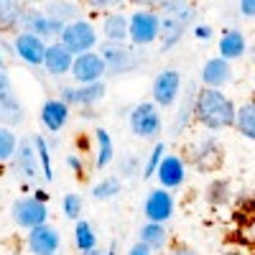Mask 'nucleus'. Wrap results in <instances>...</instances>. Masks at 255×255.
<instances>
[{"label":"nucleus","mask_w":255,"mask_h":255,"mask_svg":"<svg viewBox=\"0 0 255 255\" xmlns=\"http://www.w3.org/2000/svg\"><path fill=\"white\" fill-rule=\"evenodd\" d=\"M153 8L161 15L158 51L168 54L174 46H179L189 28L197 26V5L186 0H161V3H153Z\"/></svg>","instance_id":"f257e3e1"},{"label":"nucleus","mask_w":255,"mask_h":255,"mask_svg":"<svg viewBox=\"0 0 255 255\" xmlns=\"http://www.w3.org/2000/svg\"><path fill=\"white\" fill-rule=\"evenodd\" d=\"M235 118H238V105L222 90H204V87L199 90L194 105V123H199L215 135L220 130H227V128H235Z\"/></svg>","instance_id":"f03ea898"},{"label":"nucleus","mask_w":255,"mask_h":255,"mask_svg":"<svg viewBox=\"0 0 255 255\" xmlns=\"http://www.w3.org/2000/svg\"><path fill=\"white\" fill-rule=\"evenodd\" d=\"M100 56L108 64V74L110 77H123L130 74L138 67L145 64V54L143 49L133 46V44H110V41H102L100 44Z\"/></svg>","instance_id":"7ed1b4c3"},{"label":"nucleus","mask_w":255,"mask_h":255,"mask_svg":"<svg viewBox=\"0 0 255 255\" xmlns=\"http://www.w3.org/2000/svg\"><path fill=\"white\" fill-rule=\"evenodd\" d=\"M186 163L191 168H197L202 174H209V171H217L222 166V158H225V148L222 143L215 138V135H202L197 138L191 145H186V153H184Z\"/></svg>","instance_id":"20e7f679"},{"label":"nucleus","mask_w":255,"mask_h":255,"mask_svg":"<svg viewBox=\"0 0 255 255\" xmlns=\"http://www.w3.org/2000/svg\"><path fill=\"white\" fill-rule=\"evenodd\" d=\"M128 128L130 133L140 140H153L158 138V133L163 130V118H161V110L151 100L145 102H138V105H130L128 108Z\"/></svg>","instance_id":"39448f33"},{"label":"nucleus","mask_w":255,"mask_h":255,"mask_svg":"<svg viewBox=\"0 0 255 255\" xmlns=\"http://www.w3.org/2000/svg\"><path fill=\"white\" fill-rule=\"evenodd\" d=\"M148 8H138L130 13V44L138 46V49H145V46H153L158 36H161V15L158 10L153 8V3H143Z\"/></svg>","instance_id":"423d86ee"},{"label":"nucleus","mask_w":255,"mask_h":255,"mask_svg":"<svg viewBox=\"0 0 255 255\" xmlns=\"http://www.w3.org/2000/svg\"><path fill=\"white\" fill-rule=\"evenodd\" d=\"M184 92V79H181V72L168 67V69H161L153 82H151V102L156 108H174L176 100L181 97Z\"/></svg>","instance_id":"0eeeda50"},{"label":"nucleus","mask_w":255,"mask_h":255,"mask_svg":"<svg viewBox=\"0 0 255 255\" xmlns=\"http://www.w3.org/2000/svg\"><path fill=\"white\" fill-rule=\"evenodd\" d=\"M10 217L18 227H23V230H36L41 225H46L49 220V207L44 202H38L36 197H18L13 204H10Z\"/></svg>","instance_id":"6e6552de"},{"label":"nucleus","mask_w":255,"mask_h":255,"mask_svg":"<svg viewBox=\"0 0 255 255\" xmlns=\"http://www.w3.org/2000/svg\"><path fill=\"white\" fill-rule=\"evenodd\" d=\"M13 174L23 181H38V176H44L41 174L33 135H20L18 138V148H15V156H13Z\"/></svg>","instance_id":"1a4fd4ad"},{"label":"nucleus","mask_w":255,"mask_h":255,"mask_svg":"<svg viewBox=\"0 0 255 255\" xmlns=\"http://www.w3.org/2000/svg\"><path fill=\"white\" fill-rule=\"evenodd\" d=\"M108 95V84L105 82H95V84H64L59 87V100L69 108H82V110H90L92 105H97L100 100H105Z\"/></svg>","instance_id":"9d476101"},{"label":"nucleus","mask_w":255,"mask_h":255,"mask_svg":"<svg viewBox=\"0 0 255 255\" xmlns=\"http://www.w3.org/2000/svg\"><path fill=\"white\" fill-rule=\"evenodd\" d=\"M61 44L67 46L74 56H82V54H90L95 51L97 46V28L90 23V20H74L64 28V36H61Z\"/></svg>","instance_id":"9b49d317"},{"label":"nucleus","mask_w":255,"mask_h":255,"mask_svg":"<svg viewBox=\"0 0 255 255\" xmlns=\"http://www.w3.org/2000/svg\"><path fill=\"white\" fill-rule=\"evenodd\" d=\"M174 209H176V202H174V194L166 189H151L143 199V215H145V222H156V225H166L168 220L174 217Z\"/></svg>","instance_id":"f8f14e48"},{"label":"nucleus","mask_w":255,"mask_h":255,"mask_svg":"<svg viewBox=\"0 0 255 255\" xmlns=\"http://www.w3.org/2000/svg\"><path fill=\"white\" fill-rule=\"evenodd\" d=\"M72 77L77 84H95L102 82L108 77V64L100 56V51H90V54H82L74 56V67H72Z\"/></svg>","instance_id":"ddd939ff"},{"label":"nucleus","mask_w":255,"mask_h":255,"mask_svg":"<svg viewBox=\"0 0 255 255\" xmlns=\"http://www.w3.org/2000/svg\"><path fill=\"white\" fill-rule=\"evenodd\" d=\"M186 168H189V163H186L184 153H166V158L161 161L158 171H156L161 189H166V191L181 189L186 181Z\"/></svg>","instance_id":"4468645a"},{"label":"nucleus","mask_w":255,"mask_h":255,"mask_svg":"<svg viewBox=\"0 0 255 255\" xmlns=\"http://www.w3.org/2000/svg\"><path fill=\"white\" fill-rule=\"evenodd\" d=\"M26 248H28L31 255H59V250H61V235H59L56 227H51L46 222V225H41V227H36V230L28 232Z\"/></svg>","instance_id":"2eb2a0df"},{"label":"nucleus","mask_w":255,"mask_h":255,"mask_svg":"<svg viewBox=\"0 0 255 255\" xmlns=\"http://www.w3.org/2000/svg\"><path fill=\"white\" fill-rule=\"evenodd\" d=\"M197 95H199L197 82H189L186 87H184V92H181L179 113L174 115L171 128H168V135H171V138H179L181 133H186V130H189V125L194 123V105H197Z\"/></svg>","instance_id":"dca6fc26"},{"label":"nucleus","mask_w":255,"mask_h":255,"mask_svg":"<svg viewBox=\"0 0 255 255\" xmlns=\"http://www.w3.org/2000/svg\"><path fill=\"white\" fill-rule=\"evenodd\" d=\"M13 49H15V56H20L28 67H44V59H46V49L49 44L41 41L38 36H31V33H15L13 38Z\"/></svg>","instance_id":"f3484780"},{"label":"nucleus","mask_w":255,"mask_h":255,"mask_svg":"<svg viewBox=\"0 0 255 255\" xmlns=\"http://www.w3.org/2000/svg\"><path fill=\"white\" fill-rule=\"evenodd\" d=\"M199 79L204 84V90H222V87H227V84L232 82V67H230V61H225L220 56L207 59L204 67H202Z\"/></svg>","instance_id":"a211bd4d"},{"label":"nucleus","mask_w":255,"mask_h":255,"mask_svg":"<svg viewBox=\"0 0 255 255\" xmlns=\"http://www.w3.org/2000/svg\"><path fill=\"white\" fill-rule=\"evenodd\" d=\"M20 31L38 36L41 41H49L54 38V18H49L44 8H26L23 18H20Z\"/></svg>","instance_id":"6ab92c4d"},{"label":"nucleus","mask_w":255,"mask_h":255,"mask_svg":"<svg viewBox=\"0 0 255 255\" xmlns=\"http://www.w3.org/2000/svg\"><path fill=\"white\" fill-rule=\"evenodd\" d=\"M74 67V54L61 44V41H54L46 49V59H44V69L49 77H64V74H72Z\"/></svg>","instance_id":"aec40b11"},{"label":"nucleus","mask_w":255,"mask_h":255,"mask_svg":"<svg viewBox=\"0 0 255 255\" xmlns=\"http://www.w3.org/2000/svg\"><path fill=\"white\" fill-rule=\"evenodd\" d=\"M67 120H69V105H64L59 97H49L41 105V123L51 135H56L67 125Z\"/></svg>","instance_id":"412c9836"},{"label":"nucleus","mask_w":255,"mask_h":255,"mask_svg":"<svg viewBox=\"0 0 255 255\" xmlns=\"http://www.w3.org/2000/svg\"><path fill=\"white\" fill-rule=\"evenodd\" d=\"M248 54V38L240 28H225L222 36H220V59L225 61H235V59H243Z\"/></svg>","instance_id":"4be33fe9"},{"label":"nucleus","mask_w":255,"mask_h":255,"mask_svg":"<svg viewBox=\"0 0 255 255\" xmlns=\"http://www.w3.org/2000/svg\"><path fill=\"white\" fill-rule=\"evenodd\" d=\"M128 15H123L120 10H113L105 15L102 20V36L110 44H128L130 41V23H128Z\"/></svg>","instance_id":"5701e85b"},{"label":"nucleus","mask_w":255,"mask_h":255,"mask_svg":"<svg viewBox=\"0 0 255 255\" xmlns=\"http://www.w3.org/2000/svg\"><path fill=\"white\" fill-rule=\"evenodd\" d=\"M0 120L8 128H18L26 123V108L15 92H0Z\"/></svg>","instance_id":"b1692460"},{"label":"nucleus","mask_w":255,"mask_h":255,"mask_svg":"<svg viewBox=\"0 0 255 255\" xmlns=\"http://www.w3.org/2000/svg\"><path fill=\"white\" fill-rule=\"evenodd\" d=\"M138 243H143L148 250H163L168 245V230L166 225H156V222H145L138 232Z\"/></svg>","instance_id":"393cba45"},{"label":"nucleus","mask_w":255,"mask_h":255,"mask_svg":"<svg viewBox=\"0 0 255 255\" xmlns=\"http://www.w3.org/2000/svg\"><path fill=\"white\" fill-rule=\"evenodd\" d=\"M26 5L15 3V0H0V33H10L20 28V18H23Z\"/></svg>","instance_id":"a878e982"},{"label":"nucleus","mask_w":255,"mask_h":255,"mask_svg":"<svg viewBox=\"0 0 255 255\" xmlns=\"http://www.w3.org/2000/svg\"><path fill=\"white\" fill-rule=\"evenodd\" d=\"M95 143H97V153H95V168H108L115 158V143L113 135L105 128H95Z\"/></svg>","instance_id":"bb28decb"},{"label":"nucleus","mask_w":255,"mask_h":255,"mask_svg":"<svg viewBox=\"0 0 255 255\" xmlns=\"http://www.w3.org/2000/svg\"><path fill=\"white\" fill-rule=\"evenodd\" d=\"M235 130L255 143V97L245 100L238 108V118H235Z\"/></svg>","instance_id":"cd10ccee"},{"label":"nucleus","mask_w":255,"mask_h":255,"mask_svg":"<svg viewBox=\"0 0 255 255\" xmlns=\"http://www.w3.org/2000/svg\"><path fill=\"white\" fill-rule=\"evenodd\" d=\"M204 197L212 207H225L232 199V184L227 179H212L209 186L204 189Z\"/></svg>","instance_id":"c85d7f7f"},{"label":"nucleus","mask_w":255,"mask_h":255,"mask_svg":"<svg viewBox=\"0 0 255 255\" xmlns=\"http://www.w3.org/2000/svg\"><path fill=\"white\" fill-rule=\"evenodd\" d=\"M74 245H77V250H82V253L97 248V232H95L92 222L79 220V222L74 225Z\"/></svg>","instance_id":"c756f323"},{"label":"nucleus","mask_w":255,"mask_h":255,"mask_svg":"<svg viewBox=\"0 0 255 255\" xmlns=\"http://www.w3.org/2000/svg\"><path fill=\"white\" fill-rule=\"evenodd\" d=\"M46 13H49V18H54V20H61V23H74V20H79L77 15H79V5L77 3H67V0H59V3H46V8H44Z\"/></svg>","instance_id":"7c9ffc66"},{"label":"nucleus","mask_w":255,"mask_h":255,"mask_svg":"<svg viewBox=\"0 0 255 255\" xmlns=\"http://www.w3.org/2000/svg\"><path fill=\"white\" fill-rule=\"evenodd\" d=\"M120 191H123V179H118V176H105V179H100V181L92 186V197H95L97 202H108V199H115Z\"/></svg>","instance_id":"2f4dec72"},{"label":"nucleus","mask_w":255,"mask_h":255,"mask_svg":"<svg viewBox=\"0 0 255 255\" xmlns=\"http://www.w3.org/2000/svg\"><path fill=\"white\" fill-rule=\"evenodd\" d=\"M36 143V153H38V163H41V174H44V181H54V168H51V148L46 143V135L38 133L33 135Z\"/></svg>","instance_id":"473e14b6"},{"label":"nucleus","mask_w":255,"mask_h":255,"mask_svg":"<svg viewBox=\"0 0 255 255\" xmlns=\"http://www.w3.org/2000/svg\"><path fill=\"white\" fill-rule=\"evenodd\" d=\"M163 158H166V143L158 140V143L151 148V153H148V161H145V166H143V174H140V176H143L145 181H148V179H153Z\"/></svg>","instance_id":"72a5a7b5"},{"label":"nucleus","mask_w":255,"mask_h":255,"mask_svg":"<svg viewBox=\"0 0 255 255\" xmlns=\"http://www.w3.org/2000/svg\"><path fill=\"white\" fill-rule=\"evenodd\" d=\"M61 207H64V217L72 220V222H79L82 209H84V197L79 194V191H69V194L61 199Z\"/></svg>","instance_id":"f704fd0d"},{"label":"nucleus","mask_w":255,"mask_h":255,"mask_svg":"<svg viewBox=\"0 0 255 255\" xmlns=\"http://www.w3.org/2000/svg\"><path fill=\"white\" fill-rule=\"evenodd\" d=\"M15 148H18V138L10 128H0V163L13 161L15 156Z\"/></svg>","instance_id":"c9c22d12"},{"label":"nucleus","mask_w":255,"mask_h":255,"mask_svg":"<svg viewBox=\"0 0 255 255\" xmlns=\"http://www.w3.org/2000/svg\"><path fill=\"white\" fill-rule=\"evenodd\" d=\"M138 168H143V166H140V158L135 153L120 156L118 158V179H133L138 174Z\"/></svg>","instance_id":"e433bc0d"},{"label":"nucleus","mask_w":255,"mask_h":255,"mask_svg":"<svg viewBox=\"0 0 255 255\" xmlns=\"http://www.w3.org/2000/svg\"><path fill=\"white\" fill-rule=\"evenodd\" d=\"M191 33H194L197 41H212V36H215L212 26H207V23H197L194 28H191Z\"/></svg>","instance_id":"4c0bfd02"},{"label":"nucleus","mask_w":255,"mask_h":255,"mask_svg":"<svg viewBox=\"0 0 255 255\" xmlns=\"http://www.w3.org/2000/svg\"><path fill=\"white\" fill-rule=\"evenodd\" d=\"M238 13L245 18H255V0H240L238 3Z\"/></svg>","instance_id":"58836bf2"},{"label":"nucleus","mask_w":255,"mask_h":255,"mask_svg":"<svg viewBox=\"0 0 255 255\" xmlns=\"http://www.w3.org/2000/svg\"><path fill=\"white\" fill-rule=\"evenodd\" d=\"M67 166L72 168L74 174H84V163H82V158H79L77 153H69V156H67Z\"/></svg>","instance_id":"ea45409f"},{"label":"nucleus","mask_w":255,"mask_h":255,"mask_svg":"<svg viewBox=\"0 0 255 255\" xmlns=\"http://www.w3.org/2000/svg\"><path fill=\"white\" fill-rule=\"evenodd\" d=\"M87 5H92V10H110V8H115L120 3H115V0H90Z\"/></svg>","instance_id":"a19ab883"},{"label":"nucleus","mask_w":255,"mask_h":255,"mask_svg":"<svg viewBox=\"0 0 255 255\" xmlns=\"http://www.w3.org/2000/svg\"><path fill=\"white\" fill-rule=\"evenodd\" d=\"M128 255H153V250H148L143 243H133L130 250H128Z\"/></svg>","instance_id":"79ce46f5"},{"label":"nucleus","mask_w":255,"mask_h":255,"mask_svg":"<svg viewBox=\"0 0 255 255\" xmlns=\"http://www.w3.org/2000/svg\"><path fill=\"white\" fill-rule=\"evenodd\" d=\"M0 92H13V87H10V77H8V69H0Z\"/></svg>","instance_id":"37998d69"},{"label":"nucleus","mask_w":255,"mask_h":255,"mask_svg":"<svg viewBox=\"0 0 255 255\" xmlns=\"http://www.w3.org/2000/svg\"><path fill=\"white\" fill-rule=\"evenodd\" d=\"M166 255H199L194 248H174V250H168Z\"/></svg>","instance_id":"c03bdc74"},{"label":"nucleus","mask_w":255,"mask_h":255,"mask_svg":"<svg viewBox=\"0 0 255 255\" xmlns=\"http://www.w3.org/2000/svg\"><path fill=\"white\" fill-rule=\"evenodd\" d=\"M33 197H36L38 202H44V204H46V199H49V194H46L44 189H36V194H33Z\"/></svg>","instance_id":"a18cd8bd"},{"label":"nucleus","mask_w":255,"mask_h":255,"mask_svg":"<svg viewBox=\"0 0 255 255\" xmlns=\"http://www.w3.org/2000/svg\"><path fill=\"white\" fill-rule=\"evenodd\" d=\"M105 255H118V243H113V245H110V250L105 253Z\"/></svg>","instance_id":"49530a36"},{"label":"nucleus","mask_w":255,"mask_h":255,"mask_svg":"<svg viewBox=\"0 0 255 255\" xmlns=\"http://www.w3.org/2000/svg\"><path fill=\"white\" fill-rule=\"evenodd\" d=\"M0 69H5V54H3V49H0Z\"/></svg>","instance_id":"de8ad7c7"},{"label":"nucleus","mask_w":255,"mask_h":255,"mask_svg":"<svg viewBox=\"0 0 255 255\" xmlns=\"http://www.w3.org/2000/svg\"><path fill=\"white\" fill-rule=\"evenodd\" d=\"M82 255H102V250H97V248H95V250H87V253H82Z\"/></svg>","instance_id":"09e8293b"},{"label":"nucleus","mask_w":255,"mask_h":255,"mask_svg":"<svg viewBox=\"0 0 255 255\" xmlns=\"http://www.w3.org/2000/svg\"><path fill=\"white\" fill-rule=\"evenodd\" d=\"M222 255H245V253H240V250H227V253H222Z\"/></svg>","instance_id":"8fccbe9b"},{"label":"nucleus","mask_w":255,"mask_h":255,"mask_svg":"<svg viewBox=\"0 0 255 255\" xmlns=\"http://www.w3.org/2000/svg\"><path fill=\"white\" fill-rule=\"evenodd\" d=\"M59 255H61V253H59Z\"/></svg>","instance_id":"3c124183"}]
</instances>
